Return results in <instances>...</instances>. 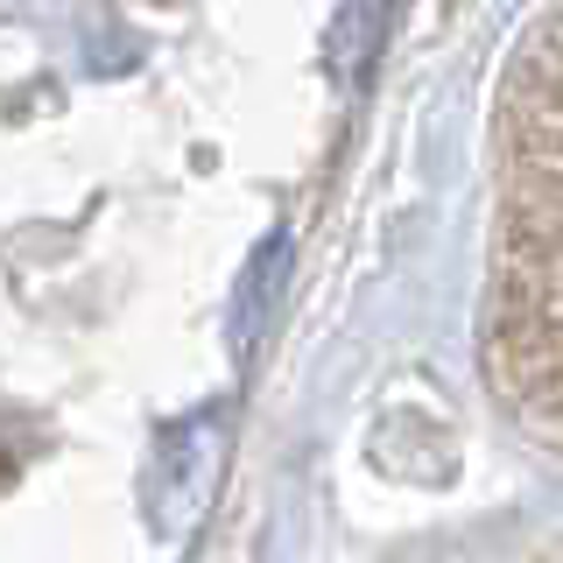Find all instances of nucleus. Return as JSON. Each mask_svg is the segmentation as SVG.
<instances>
[{"label":"nucleus","mask_w":563,"mask_h":563,"mask_svg":"<svg viewBox=\"0 0 563 563\" xmlns=\"http://www.w3.org/2000/svg\"><path fill=\"white\" fill-rule=\"evenodd\" d=\"M219 472H225V401H211V409L176 416L169 430L155 437L148 493H141L148 521L163 528V536H190V521H198L211 507V493H219Z\"/></svg>","instance_id":"nucleus-1"},{"label":"nucleus","mask_w":563,"mask_h":563,"mask_svg":"<svg viewBox=\"0 0 563 563\" xmlns=\"http://www.w3.org/2000/svg\"><path fill=\"white\" fill-rule=\"evenodd\" d=\"M401 0H345L324 29V70L339 92H360V78L374 70L380 43H387V22H395Z\"/></svg>","instance_id":"nucleus-2"},{"label":"nucleus","mask_w":563,"mask_h":563,"mask_svg":"<svg viewBox=\"0 0 563 563\" xmlns=\"http://www.w3.org/2000/svg\"><path fill=\"white\" fill-rule=\"evenodd\" d=\"M282 282H289V233H268L254 246V261L240 268V289H233V352H254V339L268 331V317L282 303Z\"/></svg>","instance_id":"nucleus-3"},{"label":"nucleus","mask_w":563,"mask_h":563,"mask_svg":"<svg viewBox=\"0 0 563 563\" xmlns=\"http://www.w3.org/2000/svg\"><path fill=\"white\" fill-rule=\"evenodd\" d=\"M134 57H141V43L120 22H99V35L85 29V64H92V70H128Z\"/></svg>","instance_id":"nucleus-4"}]
</instances>
